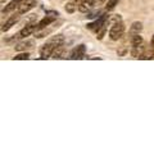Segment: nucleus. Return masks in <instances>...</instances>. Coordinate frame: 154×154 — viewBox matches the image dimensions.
I'll return each instance as SVG.
<instances>
[{
	"instance_id": "f257e3e1",
	"label": "nucleus",
	"mask_w": 154,
	"mask_h": 154,
	"mask_svg": "<svg viewBox=\"0 0 154 154\" xmlns=\"http://www.w3.org/2000/svg\"><path fill=\"white\" fill-rule=\"evenodd\" d=\"M63 41H64L63 35H57V36L50 37L43 46H41V49H40L41 58H43V59H46V58L51 57V54H53V51L55 50V48L59 46V45H62Z\"/></svg>"
},
{
	"instance_id": "f03ea898",
	"label": "nucleus",
	"mask_w": 154,
	"mask_h": 154,
	"mask_svg": "<svg viewBox=\"0 0 154 154\" xmlns=\"http://www.w3.org/2000/svg\"><path fill=\"white\" fill-rule=\"evenodd\" d=\"M123 34H125V24L122 22H118V23L111 26V30H109V37H111V40L113 41L120 40L123 36Z\"/></svg>"
},
{
	"instance_id": "7ed1b4c3",
	"label": "nucleus",
	"mask_w": 154,
	"mask_h": 154,
	"mask_svg": "<svg viewBox=\"0 0 154 154\" xmlns=\"http://www.w3.org/2000/svg\"><path fill=\"white\" fill-rule=\"evenodd\" d=\"M36 31H37V24L36 23H30V24H27V26H24L23 28L17 34L16 37L17 38H24V37L30 36V35H32Z\"/></svg>"
},
{
	"instance_id": "20e7f679",
	"label": "nucleus",
	"mask_w": 154,
	"mask_h": 154,
	"mask_svg": "<svg viewBox=\"0 0 154 154\" xmlns=\"http://www.w3.org/2000/svg\"><path fill=\"white\" fill-rule=\"evenodd\" d=\"M37 4L36 0H24L21 5L17 8V13L18 14H26L28 10H31L32 8H35Z\"/></svg>"
},
{
	"instance_id": "39448f33",
	"label": "nucleus",
	"mask_w": 154,
	"mask_h": 154,
	"mask_svg": "<svg viewBox=\"0 0 154 154\" xmlns=\"http://www.w3.org/2000/svg\"><path fill=\"white\" fill-rule=\"evenodd\" d=\"M147 49L148 48H147V45H145V43H141V44H139V45L131 46V55H132L134 58H141Z\"/></svg>"
},
{
	"instance_id": "423d86ee",
	"label": "nucleus",
	"mask_w": 154,
	"mask_h": 154,
	"mask_svg": "<svg viewBox=\"0 0 154 154\" xmlns=\"http://www.w3.org/2000/svg\"><path fill=\"white\" fill-rule=\"evenodd\" d=\"M85 51H86V48L85 45H78L71 51V59H82L85 57Z\"/></svg>"
},
{
	"instance_id": "0eeeda50",
	"label": "nucleus",
	"mask_w": 154,
	"mask_h": 154,
	"mask_svg": "<svg viewBox=\"0 0 154 154\" xmlns=\"http://www.w3.org/2000/svg\"><path fill=\"white\" fill-rule=\"evenodd\" d=\"M19 16H21V14H18V13H17V14H14V16H12V17H9V18H8V21L5 22L4 24H3V27H1V31H3V32H7V31H9V30L12 28V27L14 26V24L18 22Z\"/></svg>"
},
{
	"instance_id": "6e6552de",
	"label": "nucleus",
	"mask_w": 154,
	"mask_h": 154,
	"mask_svg": "<svg viewBox=\"0 0 154 154\" xmlns=\"http://www.w3.org/2000/svg\"><path fill=\"white\" fill-rule=\"evenodd\" d=\"M54 21H55V16H53V17H50V16H46V17H44V18L37 23V31L46 28V27H48L50 23H53Z\"/></svg>"
},
{
	"instance_id": "1a4fd4ad",
	"label": "nucleus",
	"mask_w": 154,
	"mask_h": 154,
	"mask_svg": "<svg viewBox=\"0 0 154 154\" xmlns=\"http://www.w3.org/2000/svg\"><path fill=\"white\" fill-rule=\"evenodd\" d=\"M23 1H24V0H12V1H10L9 4H8L7 7L3 9V13H9V12H12V10L17 9V8H18Z\"/></svg>"
},
{
	"instance_id": "9d476101",
	"label": "nucleus",
	"mask_w": 154,
	"mask_h": 154,
	"mask_svg": "<svg viewBox=\"0 0 154 154\" xmlns=\"http://www.w3.org/2000/svg\"><path fill=\"white\" fill-rule=\"evenodd\" d=\"M34 46V41H23V43H19L17 45L14 46V49L17 51H23L26 50V49H30Z\"/></svg>"
},
{
	"instance_id": "9b49d317",
	"label": "nucleus",
	"mask_w": 154,
	"mask_h": 154,
	"mask_svg": "<svg viewBox=\"0 0 154 154\" xmlns=\"http://www.w3.org/2000/svg\"><path fill=\"white\" fill-rule=\"evenodd\" d=\"M93 1H81L80 3V5H78V10L80 12H82V13H86V12H89L90 9H91V7H93Z\"/></svg>"
},
{
	"instance_id": "f8f14e48",
	"label": "nucleus",
	"mask_w": 154,
	"mask_h": 154,
	"mask_svg": "<svg viewBox=\"0 0 154 154\" xmlns=\"http://www.w3.org/2000/svg\"><path fill=\"white\" fill-rule=\"evenodd\" d=\"M118 22H122L120 14H112V16H108V18H107V24L108 26H113V24L118 23Z\"/></svg>"
},
{
	"instance_id": "ddd939ff",
	"label": "nucleus",
	"mask_w": 154,
	"mask_h": 154,
	"mask_svg": "<svg viewBox=\"0 0 154 154\" xmlns=\"http://www.w3.org/2000/svg\"><path fill=\"white\" fill-rule=\"evenodd\" d=\"M143 28V24L140 22H134L132 26L130 27V35H136V34H140Z\"/></svg>"
},
{
	"instance_id": "4468645a",
	"label": "nucleus",
	"mask_w": 154,
	"mask_h": 154,
	"mask_svg": "<svg viewBox=\"0 0 154 154\" xmlns=\"http://www.w3.org/2000/svg\"><path fill=\"white\" fill-rule=\"evenodd\" d=\"M63 53H64V46H63V44H62V45L57 46L55 50H54V51H53V54H51V57L55 58V59H57V58H62Z\"/></svg>"
},
{
	"instance_id": "2eb2a0df",
	"label": "nucleus",
	"mask_w": 154,
	"mask_h": 154,
	"mask_svg": "<svg viewBox=\"0 0 154 154\" xmlns=\"http://www.w3.org/2000/svg\"><path fill=\"white\" fill-rule=\"evenodd\" d=\"M77 8H78V5H77L75 1L67 3V5H66V12H67V13H75Z\"/></svg>"
},
{
	"instance_id": "dca6fc26",
	"label": "nucleus",
	"mask_w": 154,
	"mask_h": 154,
	"mask_svg": "<svg viewBox=\"0 0 154 154\" xmlns=\"http://www.w3.org/2000/svg\"><path fill=\"white\" fill-rule=\"evenodd\" d=\"M107 28H108V24H107V22H105V24H104L103 27H100V28L98 30V32H96V37H98V40H101V38L104 37Z\"/></svg>"
},
{
	"instance_id": "f3484780",
	"label": "nucleus",
	"mask_w": 154,
	"mask_h": 154,
	"mask_svg": "<svg viewBox=\"0 0 154 154\" xmlns=\"http://www.w3.org/2000/svg\"><path fill=\"white\" fill-rule=\"evenodd\" d=\"M154 58V48L153 49H147V50H145V53L143 54V57L140 58V59H153Z\"/></svg>"
},
{
	"instance_id": "a211bd4d",
	"label": "nucleus",
	"mask_w": 154,
	"mask_h": 154,
	"mask_svg": "<svg viewBox=\"0 0 154 154\" xmlns=\"http://www.w3.org/2000/svg\"><path fill=\"white\" fill-rule=\"evenodd\" d=\"M117 4H118V0H108V3H107V5H105V10L114 9V7Z\"/></svg>"
},
{
	"instance_id": "6ab92c4d",
	"label": "nucleus",
	"mask_w": 154,
	"mask_h": 154,
	"mask_svg": "<svg viewBox=\"0 0 154 154\" xmlns=\"http://www.w3.org/2000/svg\"><path fill=\"white\" fill-rule=\"evenodd\" d=\"M28 58H30V54L24 51V53H21V54H18V55H16L13 59L14 60H26V59H28Z\"/></svg>"
},
{
	"instance_id": "aec40b11",
	"label": "nucleus",
	"mask_w": 154,
	"mask_h": 154,
	"mask_svg": "<svg viewBox=\"0 0 154 154\" xmlns=\"http://www.w3.org/2000/svg\"><path fill=\"white\" fill-rule=\"evenodd\" d=\"M105 0H93V4L96 5V4H103Z\"/></svg>"
},
{
	"instance_id": "412c9836",
	"label": "nucleus",
	"mask_w": 154,
	"mask_h": 154,
	"mask_svg": "<svg viewBox=\"0 0 154 154\" xmlns=\"http://www.w3.org/2000/svg\"><path fill=\"white\" fill-rule=\"evenodd\" d=\"M150 46L154 48V35H153V37H152V41H150Z\"/></svg>"
},
{
	"instance_id": "4be33fe9",
	"label": "nucleus",
	"mask_w": 154,
	"mask_h": 154,
	"mask_svg": "<svg viewBox=\"0 0 154 154\" xmlns=\"http://www.w3.org/2000/svg\"><path fill=\"white\" fill-rule=\"evenodd\" d=\"M81 1H93V0H81Z\"/></svg>"
}]
</instances>
